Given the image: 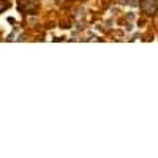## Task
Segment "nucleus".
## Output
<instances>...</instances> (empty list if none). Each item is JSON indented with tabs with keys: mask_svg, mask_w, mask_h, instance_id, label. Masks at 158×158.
<instances>
[{
	"mask_svg": "<svg viewBox=\"0 0 158 158\" xmlns=\"http://www.w3.org/2000/svg\"><path fill=\"white\" fill-rule=\"evenodd\" d=\"M141 10L149 16L155 15L158 11V0H141Z\"/></svg>",
	"mask_w": 158,
	"mask_h": 158,
	"instance_id": "1",
	"label": "nucleus"
},
{
	"mask_svg": "<svg viewBox=\"0 0 158 158\" xmlns=\"http://www.w3.org/2000/svg\"><path fill=\"white\" fill-rule=\"evenodd\" d=\"M8 6H10L8 2H5V0H0V13L5 11V10H8Z\"/></svg>",
	"mask_w": 158,
	"mask_h": 158,
	"instance_id": "3",
	"label": "nucleus"
},
{
	"mask_svg": "<svg viewBox=\"0 0 158 158\" xmlns=\"http://www.w3.org/2000/svg\"><path fill=\"white\" fill-rule=\"evenodd\" d=\"M19 2H21V3H25V6H24V5L19 6L21 11L29 13V15H35V13H36V10H38V3L35 2V0H19Z\"/></svg>",
	"mask_w": 158,
	"mask_h": 158,
	"instance_id": "2",
	"label": "nucleus"
}]
</instances>
